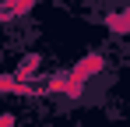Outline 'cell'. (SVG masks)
Masks as SVG:
<instances>
[{
	"label": "cell",
	"mask_w": 130,
	"mask_h": 127,
	"mask_svg": "<svg viewBox=\"0 0 130 127\" xmlns=\"http://www.w3.org/2000/svg\"><path fill=\"white\" fill-rule=\"evenodd\" d=\"M35 71H39V57H25L21 67H18V78H32Z\"/></svg>",
	"instance_id": "6da1fadb"
}]
</instances>
